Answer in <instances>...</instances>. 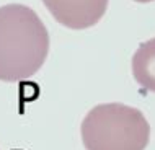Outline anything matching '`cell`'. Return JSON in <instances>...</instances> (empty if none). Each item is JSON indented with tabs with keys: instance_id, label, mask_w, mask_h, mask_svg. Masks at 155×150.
Here are the masks:
<instances>
[{
	"instance_id": "obj_1",
	"label": "cell",
	"mask_w": 155,
	"mask_h": 150,
	"mask_svg": "<svg viewBox=\"0 0 155 150\" xmlns=\"http://www.w3.org/2000/svg\"><path fill=\"white\" fill-rule=\"evenodd\" d=\"M49 52L46 24L26 5L0 7V80L21 82L43 67Z\"/></svg>"
},
{
	"instance_id": "obj_2",
	"label": "cell",
	"mask_w": 155,
	"mask_h": 150,
	"mask_svg": "<svg viewBox=\"0 0 155 150\" xmlns=\"http://www.w3.org/2000/svg\"><path fill=\"white\" fill-rule=\"evenodd\" d=\"M150 126L137 109L106 103L88 111L82 122V140L87 150H145Z\"/></svg>"
},
{
	"instance_id": "obj_3",
	"label": "cell",
	"mask_w": 155,
	"mask_h": 150,
	"mask_svg": "<svg viewBox=\"0 0 155 150\" xmlns=\"http://www.w3.org/2000/svg\"><path fill=\"white\" fill-rule=\"evenodd\" d=\"M57 23L70 30H85L96 24L108 8V0H43Z\"/></svg>"
},
{
	"instance_id": "obj_4",
	"label": "cell",
	"mask_w": 155,
	"mask_h": 150,
	"mask_svg": "<svg viewBox=\"0 0 155 150\" xmlns=\"http://www.w3.org/2000/svg\"><path fill=\"white\" fill-rule=\"evenodd\" d=\"M132 75L142 88L155 93V38L139 46L132 57Z\"/></svg>"
},
{
	"instance_id": "obj_5",
	"label": "cell",
	"mask_w": 155,
	"mask_h": 150,
	"mask_svg": "<svg viewBox=\"0 0 155 150\" xmlns=\"http://www.w3.org/2000/svg\"><path fill=\"white\" fill-rule=\"evenodd\" d=\"M134 2H139V3H149V2H153V0H134Z\"/></svg>"
}]
</instances>
